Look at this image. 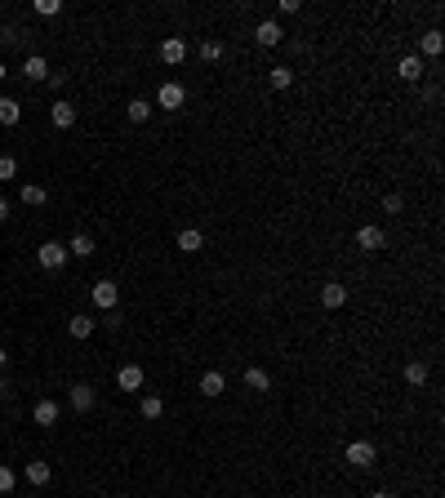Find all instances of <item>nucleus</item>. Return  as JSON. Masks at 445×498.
<instances>
[{"label":"nucleus","instance_id":"8","mask_svg":"<svg viewBox=\"0 0 445 498\" xmlns=\"http://www.w3.org/2000/svg\"><path fill=\"white\" fill-rule=\"evenodd\" d=\"M94 400H98V396H94L89 383H76V387H72V409H76V414H89Z\"/></svg>","mask_w":445,"mask_h":498},{"label":"nucleus","instance_id":"20","mask_svg":"<svg viewBox=\"0 0 445 498\" xmlns=\"http://www.w3.org/2000/svg\"><path fill=\"white\" fill-rule=\"evenodd\" d=\"M405 383H410V387H423V383H428V365L410 361V365H405Z\"/></svg>","mask_w":445,"mask_h":498},{"label":"nucleus","instance_id":"9","mask_svg":"<svg viewBox=\"0 0 445 498\" xmlns=\"http://www.w3.org/2000/svg\"><path fill=\"white\" fill-rule=\"evenodd\" d=\"M116 383H120V392H138L143 387V365H120Z\"/></svg>","mask_w":445,"mask_h":498},{"label":"nucleus","instance_id":"12","mask_svg":"<svg viewBox=\"0 0 445 498\" xmlns=\"http://www.w3.org/2000/svg\"><path fill=\"white\" fill-rule=\"evenodd\" d=\"M50 120H54V125H58V129H72L76 125V107H72V102H54V107H50Z\"/></svg>","mask_w":445,"mask_h":498},{"label":"nucleus","instance_id":"15","mask_svg":"<svg viewBox=\"0 0 445 498\" xmlns=\"http://www.w3.org/2000/svg\"><path fill=\"white\" fill-rule=\"evenodd\" d=\"M32 418H36V427H54V422H58V405H54V400H41V405L32 409Z\"/></svg>","mask_w":445,"mask_h":498},{"label":"nucleus","instance_id":"29","mask_svg":"<svg viewBox=\"0 0 445 498\" xmlns=\"http://www.w3.org/2000/svg\"><path fill=\"white\" fill-rule=\"evenodd\" d=\"M14 485H18L14 467H5V463H0V494H9V490H14Z\"/></svg>","mask_w":445,"mask_h":498},{"label":"nucleus","instance_id":"16","mask_svg":"<svg viewBox=\"0 0 445 498\" xmlns=\"http://www.w3.org/2000/svg\"><path fill=\"white\" fill-rule=\"evenodd\" d=\"M67 253H72V258H89V253H94V236H89V231H76Z\"/></svg>","mask_w":445,"mask_h":498},{"label":"nucleus","instance_id":"14","mask_svg":"<svg viewBox=\"0 0 445 498\" xmlns=\"http://www.w3.org/2000/svg\"><path fill=\"white\" fill-rule=\"evenodd\" d=\"M18 120H23V102L18 98H0V125H18Z\"/></svg>","mask_w":445,"mask_h":498},{"label":"nucleus","instance_id":"33","mask_svg":"<svg viewBox=\"0 0 445 498\" xmlns=\"http://www.w3.org/2000/svg\"><path fill=\"white\" fill-rule=\"evenodd\" d=\"M0 45H18V27H0Z\"/></svg>","mask_w":445,"mask_h":498},{"label":"nucleus","instance_id":"35","mask_svg":"<svg viewBox=\"0 0 445 498\" xmlns=\"http://www.w3.org/2000/svg\"><path fill=\"white\" fill-rule=\"evenodd\" d=\"M370 498H396V494H392V490H374Z\"/></svg>","mask_w":445,"mask_h":498},{"label":"nucleus","instance_id":"17","mask_svg":"<svg viewBox=\"0 0 445 498\" xmlns=\"http://www.w3.org/2000/svg\"><path fill=\"white\" fill-rule=\"evenodd\" d=\"M23 71H27V80H50V63H45L41 54H32V58L23 63Z\"/></svg>","mask_w":445,"mask_h":498},{"label":"nucleus","instance_id":"11","mask_svg":"<svg viewBox=\"0 0 445 498\" xmlns=\"http://www.w3.org/2000/svg\"><path fill=\"white\" fill-rule=\"evenodd\" d=\"M396 76H401V80H423V58H419V54H410V58H401V63H396Z\"/></svg>","mask_w":445,"mask_h":498},{"label":"nucleus","instance_id":"1","mask_svg":"<svg viewBox=\"0 0 445 498\" xmlns=\"http://www.w3.org/2000/svg\"><path fill=\"white\" fill-rule=\"evenodd\" d=\"M347 463H352L356 472H370V467L378 463V449L370 445V440H352V445H347Z\"/></svg>","mask_w":445,"mask_h":498},{"label":"nucleus","instance_id":"27","mask_svg":"<svg viewBox=\"0 0 445 498\" xmlns=\"http://www.w3.org/2000/svg\"><path fill=\"white\" fill-rule=\"evenodd\" d=\"M201 58L205 63H219L223 58V41H201Z\"/></svg>","mask_w":445,"mask_h":498},{"label":"nucleus","instance_id":"5","mask_svg":"<svg viewBox=\"0 0 445 498\" xmlns=\"http://www.w3.org/2000/svg\"><path fill=\"white\" fill-rule=\"evenodd\" d=\"M281 36H285V32H281V23H276V18H263V23L254 27V41H259L263 49H272V45H281Z\"/></svg>","mask_w":445,"mask_h":498},{"label":"nucleus","instance_id":"26","mask_svg":"<svg viewBox=\"0 0 445 498\" xmlns=\"http://www.w3.org/2000/svg\"><path fill=\"white\" fill-rule=\"evenodd\" d=\"M268 80H272V89H290V84H294V71H290V67H276Z\"/></svg>","mask_w":445,"mask_h":498},{"label":"nucleus","instance_id":"3","mask_svg":"<svg viewBox=\"0 0 445 498\" xmlns=\"http://www.w3.org/2000/svg\"><path fill=\"white\" fill-rule=\"evenodd\" d=\"M36 258H41V267H50V271H58V267H63V262H67V258H72V253H67V245H58V240H45V245H41V249H36Z\"/></svg>","mask_w":445,"mask_h":498},{"label":"nucleus","instance_id":"18","mask_svg":"<svg viewBox=\"0 0 445 498\" xmlns=\"http://www.w3.org/2000/svg\"><path fill=\"white\" fill-rule=\"evenodd\" d=\"M245 387H250V392H268V387H272L268 370H259V365H250V370H245Z\"/></svg>","mask_w":445,"mask_h":498},{"label":"nucleus","instance_id":"21","mask_svg":"<svg viewBox=\"0 0 445 498\" xmlns=\"http://www.w3.org/2000/svg\"><path fill=\"white\" fill-rule=\"evenodd\" d=\"M50 463H27V485H50Z\"/></svg>","mask_w":445,"mask_h":498},{"label":"nucleus","instance_id":"23","mask_svg":"<svg viewBox=\"0 0 445 498\" xmlns=\"http://www.w3.org/2000/svg\"><path fill=\"white\" fill-rule=\"evenodd\" d=\"M125 116L134 120V125H143V120L151 116V102H147V98H134V102H129V107H125Z\"/></svg>","mask_w":445,"mask_h":498},{"label":"nucleus","instance_id":"6","mask_svg":"<svg viewBox=\"0 0 445 498\" xmlns=\"http://www.w3.org/2000/svg\"><path fill=\"white\" fill-rule=\"evenodd\" d=\"M383 245H387L383 227H361V231H356V249H365V253H378Z\"/></svg>","mask_w":445,"mask_h":498},{"label":"nucleus","instance_id":"22","mask_svg":"<svg viewBox=\"0 0 445 498\" xmlns=\"http://www.w3.org/2000/svg\"><path fill=\"white\" fill-rule=\"evenodd\" d=\"M419 49L428 54V58H437V54L445 49V41H441V32H423V41H419Z\"/></svg>","mask_w":445,"mask_h":498},{"label":"nucleus","instance_id":"34","mask_svg":"<svg viewBox=\"0 0 445 498\" xmlns=\"http://www.w3.org/2000/svg\"><path fill=\"white\" fill-rule=\"evenodd\" d=\"M9 218V201H5V196H0V223H5Z\"/></svg>","mask_w":445,"mask_h":498},{"label":"nucleus","instance_id":"10","mask_svg":"<svg viewBox=\"0 0 445 498\" xmlns=\"http://www.w3.org/2000/svg\"><path fill=\"white\" fill-rule=\"evenodd\" d=\"M160 58H165L169 67H178V63L187 58V45L178 41V36H169V41H160Z\"/></svg>","mask_w":445,"mask_h":498},{"label":"nucleus","instance_id":"28","mask_svg":"<svg viewBox=\"0 0 445 498\" xmlns=\"http://www.w3.org/2000/svg\"><path fill=\"white\" fill-rule=\"evenodd\" d=\"M165 414V400L160 396H143V418H160Z\"/></svg>","mask_w":445,"mask_h":498},{"label":"nucleus","instance_id":"4","mask_svg":"<svg viewBox=\"0 0 445 498\" xmlns=\"http://www.w3.org/2000/svg\"><path fill=\"white\" fill-rule=\"evenodd\" d=\"M89 294H94V307H98V312H116V303H120V289L111 285V280H98V285H94Z\"/></svg>","mask_w":445,"mask_h":498},{"label":"nucleus","instance_id":"13","mask_svg":"<svg viewBox=\"0 0 445 498\" xmlns=\"http://www.w3.org/2000/svg\"><path fill=\"white\" fill-rule=\"evenodd\" d=\"M223 387H227V378H223L219 370H205V374H201V392H205L210 400H214V396H223Z\"/></svg>","mask_w":445,"mask_h":498},{"label":"nucleus","instance_id":"7","mask_svg":"<svg viewBox=\"0 0 445 498\" xmlns=\"http://www.w3.org/2000/svg\"><path fill=\"white\" fill-rule=\"evenodd\" d=\"M321 303H325L329 312H334V307H343V303H347V285H338V280H325V285H321Z\"/></svg>","mask_w":445,"mask_h":498},{"label":"nucleus","instance_id":"2","mask_svg":"<svg viewBox=\"0 0 445 498\" xmlns=\"http://www.w3.org/2000/svg\"><path fill=\"white\" fill-rule=\"evenodd\" d=\"M183 102H187V89H183L178 80H165V84L156 89V107H165V111H178Z\"/></svg>","mask_w":445,"mask_h":498},{"label":"nucleus","instance_id":"30","mask_svg":"<svg viewBox=\"0 0 445 498\" xmlns=\"http://www.w3.org/2000/svg\"><path fill=\"white\" fill-rule=\"evenodd\" d=\"M383 210H387V214H401V210H405V201H401L396 192H387V196H383Z\"/></svg>","mask_w":445,"mask_h":498},{"label":"nucleus","instance_id":"24","mask_svg":"<svg viewBox=\"0 0 445 498\" xmlns=\"http://www.w3.org/2000/svg\"><path fill=\"white\" fill-rule=\"evenodd\" d=\"M23 205L41 210V205H45V187H41V183H23Z\"/></svg>","mask_w":445,"mask_h":498},{"label":"nucleus","instance_id":"19","mask_svg":"<svg viewBox=\"0 0 445 498\" xmlns=\"http://www.w3.org/2000/svg\"><path fill=\"white\" fill-rule=\"evenodd\" d=\"M201 245H205V231H196V227L178 231V249H183V253H196Z\"/></svg>","mask_w":445,"mask_h":498},{"label":"nucleus","instance_id":"37","mask_svg":"<svg viewBox=\"0 0 445 498\" xmlns=\"http://www.w3.org/2000/svg\"><path fill=\"white\" fill-rule=\"evenodd\" d=\"M5 76H9V71H5V63H0V80H5Z\"/></svg>","mask_w":445,"mask_h":498},{"label":"nucleus","instance_id":"25","mask_svg":"<svg viewBox=\"0 0 445 498\" xmlns=\"http://www.w3.org/2000/svg\"><path fill=\"white\" fill-rule=\"evenodd\" d=\"M67 330H72V338H89L94 334V316H72Z\"/></svg>","mask_w":445,"mask_h":498},{"label":"nucleus","instance_id":"32","mask_svg":"<svg viewBox=\"0 0 445 498\" xmlns=\"http://www.w3.org/2000/svg\"><path fill=\"white\" fill-rule=\"evenodd\" d=\"M18 174V161L14 156H0V178H14Z\"/></svg>","mask_w":445,"mask_h":498},{"label":"nucleus","instance_id":"36","mask_svg":"<svg viewBox=\"0 0 445 498\" xmlns=\"http://www.w3.org/2000/svg\"><path fill=\"white\" fill-rule=\"evenodd\" d=\"M5 365H9V352H5V347H0V370H5Z\"/></svg>","mask_w":445,"mask_h":498},{"label":"nucleus","instance_id":"31","mask_svg":"<svg viewBox=\"0 0 445 498\" xmlns=\"http://www.w3.org/2000/svg\"><path fill=\"white\" fill-rule=\"evenodd\" d=\"M58 0H36V14H45V18H54V14H58Z\"/></svg>","mask_w":445,"mask_h":498}]
</instances>
